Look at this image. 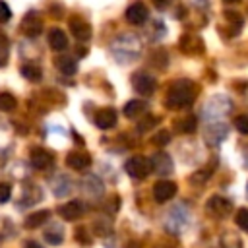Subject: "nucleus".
Returning a JSON list of instances; mask_svg holds the SVG:
<instances>
[{
	"label": "nucleus",
	"instance_id": "5701e85b",
	"mask_svg": "<svg viewBox=\"0 0 248 248\" xmlns=\"http://www.w3.org/2000/svg\"><path fill=\"white\" fill-rule=\"evenodd\" d=\"M70 188H72V182H70V178L64 176V174L56 176V180L52 182V190H54L56 196H66V194L70 192Z\"/></svg>",
	"mask_w": 248,
	"mask_h": 248
},
{
	"label": "nucleus",
	"instance_id": "2f4dec72",
	"mask_svg": "<svg viewBox=\"0 0 248 248\" xmlns=\"http://www.w3.org/2000/svg\"><path fill=\"white\" fill-rule=\"evenodd\" d=\"M234 126L240 134H248V116L246 114H240L234 118Z\"/></svg>",
	"mask_w": 248,
	"mask_h": 248
},
{
	"label": "nucleus",
	"instance_id": "c85d7f7f",
	"mask_svg": "<svg viewBox=\"0 0 248 248\" xmlns=\"http://www.w3.org/2000/svg\"><path fill=\"white\" fill-rule=\"evenodd\" d=\"M74 236H76V240H78L81 246H89V244H91V236H89V232H87L85 227H78L76 232H74Z\"/></svg>",
	"mask_w": 248,
	"mask_h": 248
},
{
	"label": "nucleus",
	"instance_id": "473e14b6",
	"mask_svg": "<svg viewBox=\"0 0 248 248\" xmlns=\"http://www.w3.org/2000/svg\"><path fill=\"white\" fill-rule=\"evenodd\" d=\"M10 196H12V188H10V184L0 182V203H6V202L10 200Z\"/></svg>",
	"mask_w": 248,
	"mask_h": 248
},
{
	"label": "nucleus",
	"instance_id": "6ab92c4d",
	"mask_svg": "<svg viewBox=\"0 0 248 248\" xmlns=\"http://www.w3.org/2000/svg\"><path fill=\"white\" fill-rule=\"evenodd\" d=\"M147 110V103L145 101H138V99H132V101H128L126 105H124V116H128V118H136V116H141L143 112Z\"/></svg>",
	"mask_w": 248,
	"mask_h": 248
},
{
	"label": "nucleus",
	"instance_id": "1a4fd4ad",
	"mask_svg": "<svg viewBox=\"0 0 248 248\" xmlns=\"http://www.w3.org/2000/svg\"><path fill=\"white\" fill-rule=\"evenodd\" d=\"M66 165L74 170H85L89 165H91V155L83 149H76V151H70L66 155Z\"/></svg>",
	"mask_w": 248,
	"mask_h": 248
},
{
	"label": "nucleus",
	"instance_id": "2eb2a0df",
	"mask_svg": "<svg viewBox=\"0 0 248 248\" xmlns=\"http://www.w3.org/2000/svg\"><path fill=\"white\" fill-rule=\"evenodd\" d=\"M151 167L155 169V172H159V174H170L172 172V159L167 155V153H163V151H159V153H155V157L151 159Z\"/></svg>",
	"mask_w": 248,
	"mask_h": 248
},
{
	"label": "nucleus",
	"instance_id": "a211bd4d",
	"mask_svg": "<svg viewBox=\"0 0 248 248\" xmlns=\"http://www.w3.org/2000/svg\"><path fill=\"white\" fill-rule=\"evenodd\" d=\"M48 219H50V211L48 209H39V211H33L31 215L25 217V227L27 229H37V227L45 225Z\"/></svg>",
	"mask_w": 248,
	"mask_h": 248
},
{
	"label": "nucleus",
	"instance_id": "6e6552de",
	"mask_svg": "<svg viewBox=\"0 0 248 248\" xmlns=\"http://www.w3.org/2000/svg\"><path fill=\"white\" fill-rule=\"evenodd\" d=\"M116 120H118V114L112 107H103L95 112V124L101 128V130H110L116 126Z\"/></svg>",
	"mask_w": 248,
	"mask_h": 248
},
{
	"label": "nucleus",
	"instance_id": "423d86ee",
	"mask_svg": "<svg viewBox=\"0 0 248 248\" xmlns=\"http://www.w3.org/2000/svg\"><path fill=\"white\" fill-rule=\"evenodd\" d=\"M29 159H31V165H33L35 169H39V170H45V169L52 167V163H54L52 151H48V149H45V147H39V145H37V147H31Z\"/></svg>",
	"mask_w": 248,
	"mask_h": 248
},
{
	"label": "nucleus",
	"instance_id": "e433bc0d",
	"mask_svg": "<svg viewBox=\"0 0 248 248\" xmlns=\"http://www.w3.org/2000/svg\"><path fill=\"white\" fill-rule=\"evenodd\" d=\"M126 248H140V244H138V242H128Z\"/></svg>",
	"mask_w": 248,
	"mask_h": 248
},
{
	"label": "nucleus",
	"instance_id": "f03ea898",
	"mask_svg": "<svg viewBox=\"0 0 248 248\" xmlns=\"http://www.w3.org/2000/svg\"><path fill=\"white\" fill-rule=\"evenodd\" d=\"M124 170L132 176V178H145L151 174L153 167H151V159H147L145 155H134L124 163Z\"/></svg>",
	"mask_w": 248,
	"mask_h": 248
},
{
	"label": "nucleus",
	"instance_id": "dca6fc26",
	"mask_svg": "<svg viewBox=\"0 0 248 248\" xmlns=\"http://www.w3.org/2000/svg\"><path fill=\"white\" fill-rule=\"evenodd\" d=\"M48 45H50L52 50L62 52V50L68 46V37H66V33H64L62 29H58V27H52V29L48 31Z\"/></svg>",
	"mask_w": 248,
	"mask_h": 248
},
{
	"label": "nucleus",
	"instance_id": "aec40b11",
	"mask_svg": "<svg viewBox=\"0 0 248 248\" xmlns=\"http://www.w3.org/2000/svg\"><path fill=\"white\" fill-rule=\"evenodd\" d=\"M45 240H46L48 244H52V246L62 244V240H64V229H62V225H58V223L50 225V227L45 231Z\"/></svg>",
	"mask_w": 248,
	"mask_h": 248
},
{
	"label": "nucleus",
	"instance_id": "a878e982",
	"mask_svg": "<svg viewBox=\"0 0 248 248\" xmlns=\"http://www.w3.org/2000/svg\"><path fill=\"white\" fill-rule=\"evenodd\" d=\"M16 234V227L12 223V219L8 217H0V240H6L10 236Z\"/></svg>",
	"mask_w": 248,
	"mask_h": 248
},
{
	"label": "nucleus",
	"instance_id": "4468645a",
	"mask_svg": "<svg viewBox=\"0 0 248 248\" xmlns=\"http://www.w3.org/2000/svg\"><path fill=\"white\" fill-rule=\"evenodd\" d=\"M81 188L89 198H95V200H99L105 192V186L97 176H85L83 182H81Z\"/></svg>",
	"mask_w": 248,
	"mask_h": 248
},
{
	"label": "nucleus",
	"instance_id": "f704fd0d",
	"mask_svg": "<svg viewBox=\"0 0 248 248\" xmlns=\"http://www.w3.org/2000/svg\"><path fill=\"white\" fill-rule=\"evenodd\" d=\"M153 4H155V8H159V10H167V8L170 6V0H153Z\"/></svg>",
	"mask_w": 248,
	"mask_h": 248
},
{
	"label": "nucleus",
	"instance_id": "7c9ffc66",
	"mask_svg": "<svg viewBox=\"0 0 248 248\" xmlns=\"http://www.w3.org/2000/svg\"><path fill=\"white\" fill-rule=\"evenodd\" d=\"M93 232L99 236H105L110 232V223L108 221H95L93 223Z\"/></svg>",
	"mask_w": 248,
	"mask_h": 248
},
{
	"label": "nucleus",
	"instance_id": "ddd939ff",
	"mask_svg": "<svg viewBox=\"0 0 248 248\" xmlns=\"http://www.w3.org/2000/svg\"><path fill=\"white\" fill-rule=\"evenodd\" d=\"M178 48L182 52L194 56V54H200L203 50V43H202V39H198L194 35H182L180 37V43H178Z\"/></svg>",
	"mask_w": 248,
	"mask_h": 248
},
{
	"label": "nucleus",
	"instance_id": "bb28decb",
	"mask_svg": "<svg viewBox=\"0 0 248 248\" xmlns=\"http://www.w3.org/2000/svg\"><path fill=\"white\" fill-rule=\"evenodd\" d=\"M234 223L238 225V229H242L244 232H248V207H242V209L236 211Z\"/></svg>",
	"mask_w": 248,
	"mask_h": 248
},
{
	"label": "nucleus",
	"instance_id": "0eeeda50",
	"mask_svg": "<svg viewBox=\"0 0 248 248\" xmlns=\"http://www.w3.org/2000/svg\"><path fill=\"white\" fill-rule=\"evenodd\" d=\"M132 85H134V89H136L140 95H145V97H147V95H151V93L155 91L157 81H155L153 76L141 72V74H134V76H132Z\"/></svg>",
	"mask_w": 248,
	"mask_h": 248
},
{
	"label": "nucleus",
	"instance_id": "c756f323",
	"mask_svg": "<svg viewBox=\"0 0 248 248\" xmlns=\"http://www.w3.org/2000/svg\"><path fill=\"white\" fill-rule=\"evenodd\" d=\"M169 140H170V132L169 130H161V132H157L155 136H153V145H157V147H163L165 143H169Z\"/></svg>",
	"mask_w": 248,
	"mask_h": 248
},
{
	"label": "nucleus",
	"instance_id": "f257e3e1",
	"mask_svg": "<svg viewBox=\"0 0 248 248\" xmlns=\"http://www.w3.org/2000/svg\"><path fill=\"white\" fill-rule=\"evenodd\" d=\"M196 95H198V85L192 79H176L174 83H170L167 91V107L182 108L186 105H192Z\"/></svg>",
	"mask_w": 248,
	"mask_h": 248
},
{
	"label": "nucleus",
	"instance_id": "b1692460",
	"mask_svg": "<svg viewBox=\"0 0 248 248\" xmlns=\"http://www.w3.org/2000/svg\"><path fill=\"white\" fill-rule=\"evenodd\" d=\"M141 120L138 122V126H136V130L138 132H149V130H153L157 124H159V116H153V114H145V116H140Z\"/></svg>",
	"mask_w": 248,
	"mask_h": 248
},
{
	"label": "nucleus",
	"instance_id": "393cba45",
	"mask_svg": "<svg viewBox=\"0 0 248 248\" xmlns=\"http://www.w3.org/2000/svg\"><path fill=\"white\" fill-rule=\"evenodd\" d=\"M16 105H17V101H16V97H14L12 93H8V91H0V110H2V112H10V110H14Z\"/></svg>",
	"mask_w": 248,
	"mask_h": 248
},
{
	"label": "nucleus",
	"instance_id": "f3484780",
	"mask_svg": "<svg viewBox=\"0 0 248 248\" xmlns=\"http://www.w3.org/2000/svg\"><path fill=\"white\" fill-rule=\"evenodd\" d=\"M54 66H56L64 76H74V74H76V70H78L76 60H74V58H70L68 54H58V56L54 58Z\"/></svg>",
	"mask_w": 248,
	"mask_h": 248
},
{
	"label": "nucleus",
	"instance_id": "9b49d317",
	"mask_svg": "<svg viewBox=\"0 0 248 248\" xmlns=\"http://www.w3.org/2000/svg\"><path fill=\"white\" fill-rule=\"evenodd\" d=\"M70 31L78 41H87L91 39V25L81 17V16H72L70 17Z\"/></svg>",
	"mask_w": 248,
	"mask_h": 248
},
{
	"label": "nucleus",
	"instance_id": "cd10ccee",
	"mask_svg": "<svg viewBox=\"0 0 248 248\" xmlns=\"http://www.w3.org/2000/svg\"><path fill=\"white\" fill-rule=\"evenodd\" d=\"M8 54H10V41L0 35V68L8 64Z\"/></svg>",
	"mask_w": 248,
	"mask_h": 248
},
{
	"label": "nucleus",
	"instance_id": "c9c22d12",
	"mask_svg": "<svg viewBox=\"0 0 248 248\" xmlns=\"http://www.w3.org/2000/svg\"><path fill=\"white\" fill-rule=\"evenodd\" d=\"M23 248H45V246H41V244H39V240L29 238V240H25V242H23Z\"/></svg>",
	"mask_w": 248,
	"mask_h": 248
},
{
	"label": "nucleus",
	"instance_id": "39448f33",
	"mask_svg": "<svg viewBox=\"0 0 248 248\" xmlns=\"http://www.w3.org/2000/svg\"><path fill=\"white\" fill-rule=\"evenodd\" d=\"M205 209H207V213H211L213 217H219V219H221V217L231 215L232 203H231L227 198H223V196H213V198L207 200Z\"/></svg>",
	"mask_w": 248,
	"mask_h": 248
},
{
	"label": "nucleus",
	"instance_id": "72a5a7b5",
	"mask_svg": "<svg viewBox=\"0 0 248 248\" xmlns=\"http://www.w3.org/2000/svg\"><path fill=\"white\" fill-rule=\"evenodd\" d=\"M12 17V12H10V8H8V4L4 2V0H0V23H4V21H8Z\"/></svg>",
	"mask_w": 248,
	"mask_h": 248
},
{
	"label": "nucleus",
	"instance_id": "4be33fe9",
	"mask_svg": "<svg viewBox=\"0 0 248 248\" xmlns=\"http://www.w3.org/2000/svg\"><path fill=\"white\" fill-rule=\"evenodd\" d=\"M196 126H198L196 116H182V120H176V122H174V130H176V132H182V134L194 132Z\"/></svg>",
	"mask_w": 248,
	"mask_h": 248
},
{
	"label": "nucleus",
	"instance_id": "7ed1b4c3",
	"mask_svg": "<svg viewBox=\"0 0 248 248\" xmlns=\"http://www.w3.org/2000/svg\"><path fill=\"white\" fill-rule=\"evenodd\" d=\"M41 31H43V19H41L39 12L37 10L27 12L23 16V19H21V33L25 37H31L33 39V37H39Z\"/></svg>",
	"mask_w": 248,
	"mask_h": 248
},
{
	"label": "nucleus",
	"instance_id": "f8f14e48",
	"mask_svg": "<svg viewBox=\"0 0 248 248\" xmlns=\"http://www.w3.org/2000/svg\"><path fill=\"white\" fill-rule=\"evenodd\" d=\"M58 213H60V217L64 221H76V219H79L85 213V205L79 200H72V202L60 205L58 207Z\"/></svg>",
	"mask_w": 248,
	"mask_h": 248
},
{
	"label": "nucleus",
	"instance_id": "412c9836",
	"mask_svg": "<svg viewBox=\"0 0 248 248\" xmlns=\"http://www.w3.org/2000/svg\"><path fill=\"white\" fill-rule=\"evenodd\" d=\"M19 74H21L27 81H33V83H37V81L43 78V72H41V68H39L37 64H23V66L19 68Z\"/></svg>",
	"mask_w": 248,
	"mask_h": 248
},
{
	"label": "nucleus",
	"instance_id": "20e7f679",
	"mask_svg": "<svg viewBox=\"0 0 248 248\" xmlns=\"http://www.w3.org/2000/svg\"><path fill=\"white\" fill-rule=\"evenodd\" d=\"M176 182H172V180H167V178H163V180H157L155 184H153V200L155 202H159V203H165V202H169L170 198H174V194H176Z\"/></svg>",
	"mask_w": 248,
	"mask_h": 248
},
{
	"label": "nucleus",
	"instance_id": "9d476101",
	"mask_svg": "<svg viewBox=\"0 0 248 248\" xmlns=\"http://www.w3.org/2000/svg\"><path fill=\"white\" fill-rule=\"evenodd\" d=\"M149 17V10L141 4V2H136V4H130L128 10H126V21L132 23V25H143Z\"/></svg>",
	"mask_w": 248,
	"mask_h": 248
},
{
	"label": "nucleus",
	"instance_id": "4c0bfd02",
	"mask_svg": "<svg viewBox=\"0 0 248 248\" xmlns=\"http://www.w3.org/2000/svg\"><path fill=\"white\" fill-rule=\"evenodd\" d=\"M225 4H236V2H240V0H223Z\"/></svg>",
	"mask_w": 248,
	"mask_h": 248
}]
</instances>
